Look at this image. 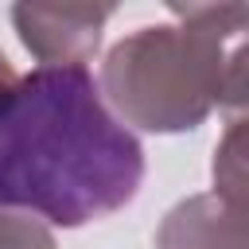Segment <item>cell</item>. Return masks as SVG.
<instances>
[{
    "mask_svg": "<svg viewBox=\"0 0 249 249\" xmlns=\"http://www.w3.org/2000/svg\"><path fill=\"white\" fill-rule=\"evenodd\" d=\"M183 23L140 27L101 62L113 113L144 132H183L214 105L245 101V4L171 8Z\"/></svg>",
    "mask_w": 249,
    "mask_h": 249,
    "instance_id": "cell-2",
    "label": "cell"
},
{
    "mask_svg": "<svg viewBox=\"0 0 249 249\" xmlns=\"http://www.w3.org/2000/svg\"><path fill=\"white\" fill-rule=\"evenodd\" d=\"M214 195L226 198L230 206L245 210V171H241V121L230 128V136L218 148L214 160Z\"/></svg>",
    "mask_w": 249,
    "mask_h": 249,
    "instance_id": "cell-5",
    "label": "cell"
},
{
    "mask_svg": "<svg viewBox=\"0 0 249 249\" xmlns=\"http://www.w3.org/2000/svg\"><path fill=\"white\" fill-rule=\"evenodd\" d=\"M109 4H16L12 23L43 66H86L97 51Z\"/></svg>",
    "mask_w": 249,
    "mask_h": 249,
    "instance_id": "cell-3",
    "label": "cell"
},
{
    "mask_svg": "<svg viewBox=\"0 0 249 249\" xmlns=\"http://www.w3.org/2000/svg\"><path fill=\"white\" fill-rule=\"evenodd\" d=\"M0 249H54V237L39 218L0 206Z\"/></svg>",
    "mask_w": 249,
    "mask_h": 249,
    "instance_id": "cell-6",
    "label": "cell"
},
{
    "mask_svg": "<svg viewBox=\"0 0 249 249\" xmlns=\"http://www.w3.org/2000/svg\"><path fill=\"white\" fill-rule=\"evenodd\" d=\"M156 249H249L245 210L218 195H195L160 222Z\"/></svg>",
    "mask_w": 249,
    "mask_h": 249,
    "instance_id": "cell-4",
    "label": "cell"
},
{
    "mask_svg": "<svg viewBox=\"0 0 249 249\" xmlns=\"http://www.w3.org/2000/svg\"><path fill=\"white\" fill-rule=\"evenodd\" d=\"M16 74H12V66H8V58H4V51H0V86H8Z\"/></svg>",
    "mask_w": 249,
    "mask_h": 249,
    "instance_id": "cell-7",
    "label": "cell"
},
{
    "mask_svg": "<svg viewBox=\"0 0 249 249\" xmlns=\"http://www.w3.org/2000/svg\"><path fill=\"white\" fill-rule=\"evenodd\" d=\"M144 148L109 113L86 66H39L0 86V206L54 226L121 210Z\"/></svg>",
    "mask_w": 249,
    "mask_h": 249,
    "instance_id": "cell-1",
    "label": "cell"
}]
</instances>
